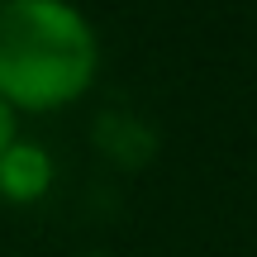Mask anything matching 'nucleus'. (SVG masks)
Wrapping results in <instances>:
<instances>
[{
  "label": "nucleus",
  "mask_w": 257,
  "mask_h": 257,
  "mask_svg": "<svg viewBox=\"0 0 257 257\" xmlns=\"http://www.w3.org/2000/svg\"><path fill=\"white\" fill-rule=\"evenodd\" d=\"M48 181H53L48 153L15 138V148L0 157V195H5V200H38V195L48 191Z\"/></svg>",
  "instance_id": "nucleus-2"
},
{
  "label": "nucleus",
  "mask_w": 257,
  "mask_h": 257,
  "mask_svg": "<svg viewBox=\"0 0 257 257\" xmlns=\"http://www.w3.org/2000/svg\"><path fill=\"white\" fill-rule=\"evenodd\" d=\"M100 43L72 0L0 5V100L10 110H62L91 86Z\"/></svg>",
  "instance_id": "nucleus-1"
},
{
  "label": "nucleus",
  "mask_w": 257,
  "mask_h": 257,
  "mask_svg": "<svg viewBox=\"0 0 257 257\" xmlns=\"http://www.w3.org/2000/svg\"><path fill=\"white\" fill-rule=\"evenodd\" d=\"M10 148H15V110L0 100V157H5Z\"/></svg>",
  "instance_id": "nucleus-3"
}]
</instances>
